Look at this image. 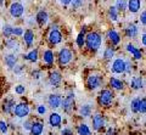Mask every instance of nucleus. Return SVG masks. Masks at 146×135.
Listing matches in <instances>:
<instances>
[{
  "label": "nucleus",
  "instance_id": "15",
  "mask_svg": "<svg viewBox=\"0 0 146 135\" xmlns=\"http://www.w3.org/2000/svg\"><path fill=\"white\" fill-rule=\"evenodd\" d=\"M23 40H25V43L27 44V46H31V45L33 44V42H34V33H33V30L27 29L25 32V34H23Z\"/></svg>",
  "mask_w": 146,
  "mask_h": 135
},
{
  "label": "nucleus",
  "instance_id": "40",
  "mask_svg": "<svg viewBox=\"0 0 146 135\" xmlns=\"http://www.w3.org/2000/svg\"><path fill=\"white\" fill-rule=\"evenodd\" d=\"M15 91L17 94H23L26 91V88L23 87V85H17V87L15 88Z\"/></svg>",
  "mask_w": 146,
  "mask_h": 135
},
{
  "label": "nucleus",
  "instance_id": "26",
  "mask_svg": "<svg viewBox=\"0 0 146 135\" xmlns=\"http://www.w3.org/2000/svg\"><path fill=\"white\" fill-rule=\"evenodd\" d=\"M78 135H91V130L86 124H80L78 127Z\"/></svg>",
  "mask_w": 146,
  "mask_h": 135
},
{
  "label": "nucleus",
  "instance_id": "45",
  "mask_svg": "<svg viewBox=\"0 0 146 135\" xmlns=\"http://www.w3.org/2000/svg\"><path fill=\"white\" fill-rule=\"evenodd\" d=\"M62 5H68V4H71L72 3V0H60Z\"/></svg>",
  "mask_w": 146,
  "mask_h": 135
},
{
  "label": "nucleus",
  "instance_id": "19",
  "mask_svg": "<svg viewBox=\"0 0 146 135\" xmlns=\"http://www.w3.org/2000/svg\"><path fill=\"white\" fill-rule=\"evenodd\" d=\"M43 124L42 123H33L32 124V129H31V133L32 135H40L43 133Z\"/></svg>",
  "mask_w": 146,
  "mask_h": 135
},
{
  "label": "nucleus",
  "instance_id": "28",
  "mask_svg": "<svg viewBox=\"0 0 146 135\" xmlns=\"http://www.w3.org/2000/svg\"><path fill=\"white\" fill-rule=\"evenodd\" d=\"M3 34L5 35L6 38L11 37V35L13 34V27L10 26V24H5V26L3 27Z\"/></svg>",
  "mask_w": 146,
  "mask_h": 135
},
{
  "label": "nucleus",
  "instance_id": "31",
  "mask_svg": "<svg viewBox=\"0 0 146 135\" xmlns=\"http://www.w3.org/2000/svg\"><path fill=\"white\" fill-rule=\"evenodd\" d=\"M116 7H117V10H119V11L125 10V9H128V1L127 0H117Z\"/></svg>",
  "mask_w": 146,
  "mask_h": 135
},
{
  "label": "nucleus",
  "instance_id": "38",
  "mask_svg": "<svg viewBox=\"0 0 146 135\" xmlns=\"http://www.w3.org/2000/svg\"><path fill=\"white\" fill-rule=\"evenodd\" d=\"M72 9H78L82 6V4H83V0H72Z\"/></svg>",
  "mask_w": 146,
  "mask_h": 135
},
{
  "label": "nucleus",
  "instance_id": "6",
  "mask_svg": "<svg viewBox=\"0 0 146 135\" xmlns=\"http://www.w3.org/2000/svg\"><path fill=\"white\" fill-rule=\"evenodd\" d=\"M72 57H73V55H72L71 50H68V49H62L60 54H58V61H60L61 65H67L68 62H71Z\"/></svg>",
  "mask_w": 146,
  "mask_h": 135
},
{
  "label": "nucleus",
  "instance_id": "37",
  "mask_svg": "<svg viewBox=\"0 0 146 135\" xmlns=\"http://www.w3.org/2000/svg\"><path fill=\"white\" fill-rule=\"evenodd\" d=\"M23 29L21 28V27H13V35H17V37H21V35H23Z\"/></svg>",
  "mask_w": 146,
  "mask_h": 135
},
{
  "label": "nucleus",
  "instance_id": "42",
  "mask_svg": "<svg viewBox=\"0 0 146 135\" xmlns=\"http://www.w3.org/2000/svg\"><path fill=\"white\" fill-rule=\"evenodd\" d=\"M45 112H46V109H45V106H43V105L38 106V113H39V114H44Z\"/></svg>",
  "mask_w": 146,
  "mask_h": 135
},
{
  "label": "nucleus",
  "instance_id": "46",
  "mask_svg": "<svg viewBox=\"0 0 146 135\" xmlns=\"http://www.w3.org/2000/svg\"><path fill=\"white\" fill-rule=\"evenodd\" d=\"M141 44L145 45V46H146V33H144L143 38H141Z\"/></svg>",
  "mask_w": 146,
  "mask_h": 135
},
{
  "label": "nucleus",
  "instance_id": "11",
  "mask_svg": "<svg viewBox=\"0 0 146 135\" xmlns=\"http://www.w3.org/2000/svg\"><path fill=\"white\" fill-rule=\"evenodd\" d=\"M104 124H105V119L101 114H95L93 117V127L95 130L101 129L104 127Z\"/></svg>",
  "mask_w": 146,
  "mask_h": 135
},
{
  "label": "nucleus",
  "instance_id": "9",
  "mask_svg": "<svg viewBox=\"0 0 146 135\" xmlns=\"http://www.w3.org/2000/svg\"><path fill=\"white\" fill-rule=\"evenodd\" d=\"M73 106H74V94H70L65 100H63V110L67 111V112H70L72 109H73Z\"/></svg>",
  "mask_w": 146,
  "mask_h": 135
},
{
  "label": "nucleus",
  "instance_id": "4",
  "mask_svg": "<svg viewBox=\"0 0 146 135\" xmlns=\"http://www.w3.org/2000/svg\"><path fill=\"white\" fill-rule=\"evenodd\" d=\"M86 83H88V87L91 90H96L102 85V77H100L98 74H91L88 77Z\"/></svg>",
  "mask_w": 146,
  "mask_h": 135
},
{
  "label": "nucleus",
  "instance_id": "48",
  "mask_svg": "<svg viewBox=\"0 0 146 135\" xmlns=\"http://www.w3.org/2000/svg\"><path fill=\"white\" fill-rule=\"evenodd\" d=\"M113 133H115V130H113V129H110L108 132H107V135H113Z\"/></svg>",
  "mask_w": 146,
  "mask_h": 135
},
{
  "label": "nucleus",
  "instance_id": "1",
  "mask_svg": "<svg viewBox=\"0 0 146 135\" xmlns=\"http://www.w3.org/2000/svg\"><path fill=\"white\" fill-rule=\"evenodd\" d=\"M101 42H102V39L100 37V34H98L96 32H91L85 37L86 48L93 51H96L101 46Z\"/></svg>",
  "mask_w": 146,
  "mask_h": 135
},
{
  "label": "nucleus",
  "instance_id": "47",
  "mask_svg": "<svg viewBox=\"0 0 146 135\" xmlns=\"http://www.w3.org/2000/svg\"><path fill=\"white\" fill-rule=\"evenodd\" d=\"M21 71H22V66H17V67H15V72H16V73H20Z\"/></svg>",
  "mask_w": 146,
  "mask_h": 135
},
{
  "label": "nucleus",
  "instance_id": "5",
  "mask_svg": "<svg viewBox=\"0 0 146 135\" xmlns=\"http://www.w3.org/2000/svg\"><path fill=\"white\" fill-rule=\"evenodd\" d=\"M10 15L15 19H18L23 15V5L20 3H13L10 6Z\"/></svg>",
  "mask_w": 146,
  "mask_h": 135
},
{
  "label": "nucleus",
  "instance_id": "3",
  "mask_svg": "<svg viewBox=\"0 0 146 135\" xmlns=\"http://www.w3.org/2000/svg\"><path fill=\"white\" fill-rule=\"evenodd\" d=\"M113 101V94L111 90H102L101 94H100V96H99V102H100V105H102V106H110L112 103Z\"/></svg>",
  "mask_w": 146,
  "mask_h": 135
},
{
  "label": "nucleus",
  "instance_id": "39",
  "mask_svg": "<svg viewBox=\"0 0 146 135\" xmlns=\"http://www.w3.org/2000/svg\"><path fill=\"white\" fill-rule=\"evenodd\" d=\"M0 132H1L3 134H5V133L7 132V124L4 122V120H1V122H0Z\"/></svg>",
  "mask_w": 146,
  "mask_h": 135
},
{
  "label": "nucleus",
  "instance_id": "23",
  "mask_svg": "<svg viewBox=\"0 0 146 135\" xmlns=\"http://www.w3.org/2000/svg\"><path fill=\"white\" fill-rule=\"evenodd\" d=\"M61 74L58 73V72H52L51 74H50V83L52 85H58L61 83Z\"/></svg>",
  "mask_w": 146,
  "mask_h": 135
},
{
  "label": "nucleus",
  "instance_id": "13",
  "mask_svg": "<svg viewBox=\"0 0 146 135\" xmlns=\"http://www.w3.org/2000/svg\"><path fill=\"white\" fill-rule=\"evenodd\" d=\"M107 37L110 39V42L112 43V45H117V44H119L121 42V37H119V34H118L116 30H108V33H107Z\"/></svg>",
  "mask_w": 146,
  "mask_h": 135
},
{
  "label": "nucleus",
  "instance_id": "36",
  "mask_svg": "<svg viewBox=\"0 0 146 135\" xmlns=\"http://www.w3.org/2000/svg\"><path fill=\"white\" fill-rule=\"evenodd\" d=\"M6 46L9 49H16L17 48V43L13 39H9L7 42H6Z\"/></svg>",
  "mask_w": 146,
  "mask_h": 135
},
{
  "label": "nucleus",
  "instance_id": "35",
  "mask_svg": "<svg viewBox=\"0 0 146 135\" xmlns=\"http://www.w3.org/2000/svg\"><path fill=\"white\" fill-rule=\"evenodd\" d=\"M141 113H146V99H141L140 100V110Z\"/></svg>",
  "mask_w": 146,
  "mask_h": 135
},
{
  "label": "nucleus",
  "instance_id": "21",
  "mask_svg": "<svg viewBox=\"0 0 146 135\" xmlns=\"http://www.w3.org/2000/svg\"><path fill=\"white\" fill-rule=\"evenodd\" d=\"M127 50L129 51V52L131 54V55H133V56L136 58V60H140V58H141V52H140V51L138 50V49H136V48L134 46V45L128 44V45H127Z\"/></svg>",
  "mask_w": 146,
  "mask_h": 135
},
{
  "label": "nucleus",
  "instance_id": "41",
  "mask_svg": "<svg viewBox=\"0 0 146 135\" xmlns=\"http://www.w3.org/2000/svg\"><path fill=\"white\" fill-rule=\"evenodd\" d=\"M140 22H141L143 24L146 26V10H145L143 13H141V16H140Z\"/></svg>",
  "mask_w": 146,
  "mask_h": 135
},
{
  "label": "nucleus",
  "instance_id": "8",
  "mask_svg": "<svg viewBox=\"0 0 146 135\" xmlns=\"http://www.w3.org/2000/svg\"><path fill=\"white\" fill-rule=\"evenodd\" d=\"M61 40H62V34L57 29H51V32L49 34V42L54 45H56L58 43H61Z\"/></svg>",
  "mask_w": 146,
  "mask_h": 135
},
{
  "label": "nucleus",
  "instance_id": "20",
  "mask_svg": "<svg viewBox=\"0 0 146 135\" xmlns=\"http://www.w3.org/2000/svg\"><path fill=\"white\" fill-rule=\"evenodd\" d=\"M44 62L49 66H51L54 64V52L51 50H46L44 51Z\"/></svg>",
  "mask_w": 146,
  "mask_h": 135
},
{
  "label": "nucleus",
  "instance_id": "44",
  "mask_svg": "<svg viewBox=\"0 0 146 135\" xmlns=\"http://www.w3.org/2000/svg\"><path fill=\"white\" fill-rule=\"evenodd\" d=\"M62 135H72V133H71L70 129H63L62 130Z\"/></svg>",
  "mask_w": 146,
  "mask_h": 135
},
{
  "label": "nucleus",
  "instance_id": "27",
  "mask_svg": "<svg viewBox=\"0 0 146 135\" xmlns=\"http://www.w3.org/2000/svg\"><path fill=\"white\" fill-rule=\"evenodd\" d=\"M130 110L133 111L134 113H138L140 110V99H134V100L130 102Z\"/></svg>",
  "mask_w": 146,
  "mask_h": 135
},
{
  "label": "nucleus",
  "instance_id": "34",
  "mask_svg": "<svg viewBox=\"0 0 146 135\" xmlns=\"http://www.w3.org/2000/svg\"><path fill=\"white\" fill-rule=\"evenodd\" d=\"M115 55V50H113V48H107L106 50H105V54H104V57L106 58V60H111Z\"/></svg>",
  "mask_w": 146,
  "mask_h": 135
},
{
  "label": "nucleus",
  "instance_id": "12",
  "mask_svg": "<svg viewBox=\"0 0 146 135\" xmlns=\"http://www.w3.org/2000/svg\"><path fill=\"white\" fill-rule=\"evenodd\" d=\"M130 87L135 89V90H139V89H143L144 88V80L141 77L136 75V77H133L130 80Z\"/></svg>",
  "mask_w": 146,
  "mask_h": 135
},
{
  "label": "nucleus",
  "instance_id": "25",
  "mask_svg": "<svg viewBox=\"0 0 146 135\" xmlns=\"http://www.w3.org/2000/svg\"><path fill=\"white\" fill-rule=\"evenodd\" d=\"M79 113L82 117H89L91 114V106L90 105H83L80 107V110H79Z\"/></svg>",
  "mask_w": 146,
  "mask_h": 135
},
{
  "label": "nucleus",
  "instance_id": "18",
  "mask_svg": "<svg viewBox=\"0 0 146 135\" xmlns=\"http://www.w3.org/2000/svg\"><path fill=\"white\" fill-rule=\"evenodd\" d=\"M16 62H17V57L15 55H7L5 56V64L9 68H13L16 67Z\"/></svg>",
  "mask_w": 146,
  "mask_h": 135
},
{
  "label": "nucleus",
  "instance_id": "7",
  "mask_svg": "<svg viewBox=\"0 0 146 135\" xmlns=\"http://www.w3.org/2000/svg\"><path fill=\"white\" fill-rule=\"evenodd\" d=\"M29 113V106L27 103H20L15 107V114L20 118H23V117L28 116Z\"/></svg>",
  "mask_w": 146,
  "mask_h": 135
},
{
  "label": "nucleus",
  "instance_id": "33",
  "mask_svg": "<svg viewBox=\"0 0 146 135\" xmlns=\"http://www.w3.org/2000/svg\"><path fill=\"white\" fill-rule=\"evenodd\" d=\"M84 44H85V34H84V32H80L78 34V37H77V45H78L79 48H83Z\"/></svg>",
  "mask_w": 146,
  "mask_h": 135
},
{
  "label": "nucleus",
  "instance_id": "30",
  "mask_svg": "<svg viewBox=\"0 0 146 135\" xmlns=\"http://www.w3.org/2000/svg\"><path fill=\"white\" fill-rule=\"evenodd\" d=\"M108 15H110V19L112 21H117L118 20V11H117V7L116 6H111L108 10Z\"/></svg>",
  "mask_w": 146,
  "mask_h": 135
},
{
  "label": "nucleus",
  "instance_id": "22",
  "mask_svg": "<svg viewBox=\"0 0 146 135\" xmlns=\"http://www.w3.org/2000/svg\"><path fill=\"white\" fill-rule=\"evenodd\" d=\"M125 34H127V37H129V38H134V37H136V34H138V28H136L134 24H129L125 28Z\"/></svg>",
  "mask_w": 146,
  "mask_h": 135
},
{
  "label": "nucleus",
  "instance_id": "32",
  "mask_svg": "<svg viewBox=\"0 0 146 135\" xmlns=\"http://www.w3.org/2000/svg\"><path fill=\"white\" fill-rule=\"evenodd\" d=\"M15 102H13L12 100H9V101H6L5 103H4V111L6 112V113H10L11 112V110L12 109H15Z\"/></svg>",
  "mask_w": 146,
  "mask_h": 135
},
{
  "label": "nucleus",
  "instance_id": "29",
  "mask_svg": "<svg viewBox=\"0 0 146 135\" xmlns=\"http://www.w3.org/2000/svg\"><path fill=\"white\" fill-rule=\"evenodd\" d=\"M25 58L31 61V62H35L36 60H38V50H32L28 55L25 56Z\"/></svg>",
  "mask_w": 146,
  "mask_h": 135
},
{
  "label": "nucleus",
  "instance_id": "17",
  "mask_svg": "<svg viewBox=\"0 0 146 135\" xmlns=\"http://www.w3.org/2000/svg\"><path fill=\"white\" fill-rule=\"evenodd\" d=\"M48 19H49V16H48V12L46 11H39L38 13H36V21H38V23L39 24H45L48 22Z\"/></svg>",
  "mask_w": 146,
  "mask_h": 135
},
{
  "label": "nucleus",
  "instance_id": "16",
  "mask_svg": "<svg viewBox=\"0 0 146 135\" xmlns=\"http://www.w3.org/2000/svg\"><path fill=\"white\" fill-rule=\"evenodd\" d=\"M49 122L52 127H60L61 124V116L58 113H51L50 114V118H49Z\"/></svg>",
  "mask_w": 146,
  "mask_h": 135
},
{
  "label": "nucleus",
  "instance_id": "43",
  "mask_svg": "<svg viewBox=\"0 0 146 135\" xmlns=\"http://www.w3.org/2000/svg\"><path fill=\"white\" fill-rule=\"evenodd\" d=\"M130 69H131V64H130V61L127 60V68H125V72H130Z\"/></svg>",
  "mask_w": 146,
  "mask_h": 135
},
{
  "label": "nucleus",
  "instance_id": "10",
  "mask_svg": "<svg viewBox=\"0 0 146 135\" xmlns=\"http://www.w3.org/2000/svg\"><path fill=\"white\" fill-rule=\"evenodd\" d=\"M49 105L50 107H52V109H57V107H60L61 106V103H62V99L60 95H56V94H52V95H50L49 96Z\"/></svg>",
  "mask_w": 146,
  "mask_h": 135
},
{
  "label": "nucleus",
  "instance_id": "2",
  "mask_svg": "<svg viewBox=\"0 0 146 135\" xmlns=\"http://www.w3.org/2000/svg\"><path fill=\"white\" fill-rule=\"evenodd\" d=\"M125 68H127V60L124 58H116L115 61H113V64L111 66V69L113 73L116 74H121V73H124L125 72Z\"/></svg>",
  "mask_w": 146,
  "mask_h": 135
},
{
  "label": "nucleus",
  "instance_id": "14",
  "mask_svg": "<svg viewBox=\"0 0 146 135\" xmlns=\"http://www.w3.org/2000/svg\"><path fill=\"white\" fill-rule=\"evenodd\" d=\"M140 6H141L140 0H129V1H128V10L133 13L138 12Z\"/></svg>",
  "mask_w": 146,
  "mask_h": 135
},
{
  "label": "nucleus",
  "instance_id": "49",
  "mask_svg": "<svg viewBox=\"0 0 146 135\" xmlns=\"http://www.w3.org/2000/svg\"><path fill=\"white\" fill-rule=\"evenodd\" d=\"M3 3H4V0H0V5H3Z\"/></svg>",
  "mask_w": 146,
  "mask_h": 135
},
{
  "label": "nucleus",
  "instance_id": "24",
  "mask_svg": "<svg viewBox=\"0 0 146 135\" xmlns=\"http://www.w3.org/2000/svg\"><path fill=\"white\" fill-rule=\"evenodd\" d=\"M110 84H111V87H113V89H116V90H122L123 87H124V84H123L122 80L117 79V78H111Z\"/></svg>",
  "mask_w": 146,
  "mask_h": 135
}]
</instances>
